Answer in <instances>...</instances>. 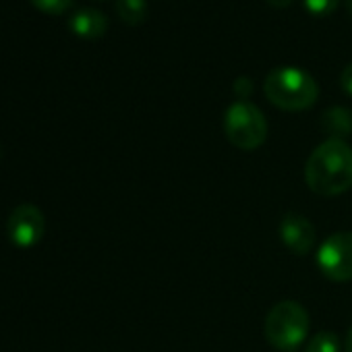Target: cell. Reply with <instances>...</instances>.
Listing matches in <instances>:
<instances>
[{
  "instance_id": "1",
  "label": "cell",
  "mask_w": 352,
  "mask_h": 352,
  "mask_svg": "<svg viewBox=\"0 0 352 352\" xmlns=\"http://www.w3.org/2000/svg\"><path fill=\"white\" fill-rule=\"evenodd\" d=\"M307 187L321 197H338L352 187V147L344 139H325L305 164Z\"/></svg>"
},
{
  "instance_id": "2",
  "label": "cell",
  "mask_w": 352,
  "mask_h": 352,
  "mask_svg": "<svg viewBox=\"0 0 352 352\" xmlns=\"http://www.w3.org/2000/svg\"><path fill=\"white\" fill-rule=\"evenodd\" d=\"M265 98L280 110H309L319 98V85L311 73L298 67H278L263 81Z\"/></svg>"
},
{
  "instance_id": "3",
  "label": "cell",
  "mask_w": 352,
  "mask_h": 352,
  "mask_svg": "<svg viewBox=\"0 0 352 352\" xmlns=\"http://www.w3.org/2000/svg\"><path fill=\"white\" fill-rule=\"evenodd\" d=\"M309 329L311 317L296 300H280L265 315L263 333L267 344L278 352H296L305 344Z\"/></svg>"
},
{
  "instance_id": "4",
  "label": "cell",
  "mask_w": 352,
  "mask_h": 352,
  "mask_svg": "<svg viewBox=\"0 0 352 352\" xmlns=\"http://www.w3.org/2000/svg\"><path fill=\"white\" fill-rule=\"evenodd\" d=\"M224 133L236 149L253 151L267 139V120L255 104L239 100L224 114Z\"/></svg>"
},
{
  "instance_id": "5",
  "label": "cell",
  "mask_w": 352,
  "mask_h": 352,
  "mask_svg": "<svg viewBox=\"0 0 352 352\" xmlns=\"http://www.w3.org/2000/svg\"><path fill=\"white\" fill-rule=\"evenodd\" d=\"M319 272L331 282L352 280V232H333L317 249Z\"/></svg>"
},
{
  "instance_id": "6",
  "label": "cell",
  "mask_w": 352,
  "mask_h": 352,
  "mask_svg": "<svg viewBox=\"0 0 352 352\" xmlns=\"http://www.w3.org/2000/svg\"><path fill=\"white\" fill-rule=\"evenodd\" d=\"M44 232H46V218L40 212V208H36L32 204L17 206L7 220L9 241L17 249L36 247L44 239Z\"/></svg>"
},
{
  "instance_id": "7",
  "label": "cell",
  "mask_w": 352,
  "mask_h": 352,
  "mask_svg": "<svg viewBox=\"0 0 352 352\" xmlns=\"http://www.w3.org/2000/svg\"><path fill=\"white\" fill-rule=\"evenodd\" d=\"M278 232H280V241L292 255L305 257L315 247V239H317L315 226L309 222V218L300 214H286L280 222Z\"/></svg>"
},
{
  "instance_id": "8",
  "label": "cell",
  "mask_w": 352,
  "mask_h": 352,
  "mask_svg": "<svg viewBox=\"0 0 352 352\" xmlns=\"http://www.w3.org/2000/svg\"><path fill=\"white\" fill-rule=\"evenodd\" d=\"M69 28H71L73 34H77L81 38H87V40H94V38H100V36L106 34L108 17L98 9L83 7V9H77L69 17Z\"/></svg>"
},
{
  "instance_id": "9",
  "label": "cell",
  "mask_w": 352,
  "mask_h": 352,
  "mask_svg": "<svg viewBox=\"0 0 352 352\" xmlns=\"http://www.w3.org/2000/svg\"><path fill=\"white\" fill-rule=\"evenodd\" d=\"M321 129L329 135V139H344L352 133V110L344 106L327 108L321 114Z\"/></svg>"
},
{
  "instance_id": "10",
  "label": "cell",
  "mask_w": 352,
  "mask_h": 352,
  "mask_svg": "<svg viewBox=\"0 0 352 352\" xmlns=\"http://www.w3.org/2000/svg\"><path fill=\"white\" fill-rule=\"evenodd\" d=\"M114 7H116V15L120 17V21L131 28L141 25L147 17L145 0H116Z\"/></svg>"
},
{
  "instance_id": "11",
  "label": "cell",
  "mask_w": 352,
  "mask_h": 352,
  "mask_svg": "<svg viewBox=\"0 0 352 352\" xmlns=\"http://www.w3.org/2000/svg\"><path fill=\"white\" fill-rule=\"evenodd\" d=\"M342 344L338 340V336L333 331H317L307 344H305V350L302 352H340Z\"/></svg>"
},
{
  "instance_id": "12",
  "label": "cell",
  "mask_w": 352,
  "mask_h": 352,
  "mask_svg": "<svg viewBox=\"0 0 352 352\" xmlns=\"http://www.w3.org/2000/svg\"><path fill=\"white\" fill-rule=\"evenodd\" d=\"M302 5L315 17H327L338 9L340 0H302Z\"/></svg>"
},
{
  "instance_id": "13",
  "label": "cell",
  "mask_w": 352,
  "mask_h": 352,
  "mask_svg": "<svg viewBox=\"0 0 352 352\" xmlns=\"http://www.w3.org/2000/svg\"><path fill=\"white\" fill-rule=\"evenodd\" d=\"M32 3H34L40 11H44V13L60 15V13H65V11L71 7L73 0H32Z\"/></svg>"
},
{
  "instance_id": "14",
  "label": "cell",
  "mask_w": 352,
  "mask_h": 352,
  "mask_svg": "<svg viewBox=\"0 0 352 352\" xmlns=\"http://www.w3.org/2000/svg\"><path fill=\"white\" fill-rule=\"evenodd\" d=\"M232 89H234V94H236L243 102H247V98L253 94V81H251L249 77H239V79L234 81Z\"/></svg>"
},
{
  "instance_id": "15",
  "label": "cell",
  "mask_w": 352,
  "mask_h": 352,
  "mask_svg": "<svg viewBox=\"0 0 352 352\" xmlns=\"http://www.w3.org/2000/svg\"><path fill=\"white\" fill-rule=\"evenodd\" d=\"M340 85H342V89H344L348 96H352V63L342 71V75H340Z\"/></svg>"
},
{
  "instance_id": "16",
  "label": "cell",
  "mask_w": 352,
  "mask_h": 352,
  "mask_svg": "<svg viewBox=\"0 0 352 352\" xmlns=\"http://www.w3.org/2000/svg\"><path fill=\"white\" fill-rule=\"evenodd\" d=\"M265 3L272 5L274 9H288L294 3V0H265Z\"/></svg>"
},
{
  "instance_id": "17",
  "label": "cell",
  "mask_w": 352,
  "mask_h": 352,
  "mask_svg": "<svg viewBox=\"0 0 352 352\" xmlns=\"http://www.w3.org/2000/svg\"><path fill=\"white\" fill-rule=\"evenodd\" d=\"M344 350H346V352H352V325H350V329H348V333H346Z\"/></svg>"
},
{
  "instance_id": "18",
  "label": "cell",
  "mask_w": 352,
  "mask_h": 352,
  "mask_svg": "<svg viewBox=\"0 0 352 352\" xmlns=\"http://www.w3.org/2000/svg\"><path fill=\"white\" fill-rule=\"evenodd\" d=\"M346 11H348V15L352 17V0H346Z\"/></svg>"
}]
</instances>
